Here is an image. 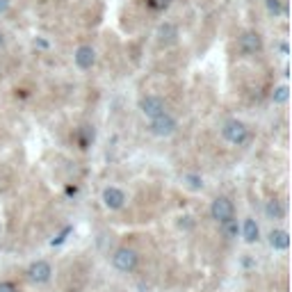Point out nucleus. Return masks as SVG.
Instances as JSON below:
<instances>
[{"label":"nucleus","mask_w":292,"mask_h":292,"mask_svg":"<svg viewBox=\"0 0 292 292\" xmlns=\"http://www.w3.org/2000/svg\"><path fill=\"white\" fill-rule=\"evenodd\" d=\"M222 135H224V139L233 146H242L249 142V128H247V124L240 119H228L222 128Z\"/></svg>","instance_id":"obj_1"},{"label":"nucleus","mask_w":292,"mask_h":292,"mask_svg":"<svg viewBox=\"0 0 292 292\" xmlns=\"http://www.w3.org/2000/svg\"><path fill=\"white\" fill-rule=\"evenodd\" d=\"M112 265H114L119 272H124V274H130V272L137 270L139 256H137V251H135V249L121 247V249H116L114 256H112Z\"/></svg>","instance_id":"obj_2"},{"label":"nucleus","mask_w":292,"mask_h":292,"mask_svg":"<svg viewBox=\"0 0 292 292\" xmlns=\"http://www.w3.org/2000/svg\"><path fill=\"white\" fill-rule=\"evenodd\" d=\"M176 128H178V121L174 119L169 112L151 119V126H149V130L155 135V137H172V135L176 133Z\"/></svg>","instance_id":"obj_3"},{"label":"nucleus","mask_w":292,"mask_h":292,"mask_svg":"<svg viewBox=\"0 0 292 292\" xmlns=\"http://www.w3.org/2000/svg\"><path fill=\"white\" fill-rule=\"evenodd\" d=\"M210 217L215 219L219 224H226L228 219L235 217V206H233V201L228 197H217L212 199L210 203Z\"/></svg>","instance_id":"obj_4"},{"label":"nucleus","mask_w":292,"mask_h":292,"mask_svg":"<svg viewBox=\"0 0 292 292\" xmlns=\"http://www.w3.org/2000/svg\"><path fill=\"white\" fill-rule=\"evenodd\" d=\"M237 48H240V53L245 57H254L258 53H262V37L256 30L242 32L240 39H237Z\"/></svg>","instance_id":"obj_5"},{"label":"nucleus","mask_w":292,"mask_h":292,"mask_svg":"<svg viewBox=\"0 0 292 292\" xmlns=\"http://www.w3.org/2000/svg\"><path fill=\"white\" fill-rule=\"evenodd\" d=\"M101 199H103V206L108 208V210H121V208L126 206V192L121 187H116V185H108V187L103 189V194H101Z\"/></svg>","instance_id":"obj_6"},{"label":"nucleus","mask_w":292,"mask_h":292,"mask_svg":"<svg viewBox=\"0 0 292 292\" xmlns=\"http://www.w3.org/2000/svg\"><path fill=\"white\" fill-rule=\"evenodd\" d=\"M139 112H142L144 116H149V119H155V116L164 114L167 112V105H164V101L160 99V96H144V99H139Z\"/></svg>","instance_id":"obj_7"},{"label":"nucleus","mask_w":292,"mask_h":292,"mask_svg":"<svg viewBox=\"0 0 292 292\" xmlns=\"http://www.w3.org/2000/svg\"><path fill=\"white\" fill-rule=\"evenodd\" d=\"M53 276V267L48 260H35L30 267H28V279L32 281V283H48Z\"/></svg>","instance_id":"obj_8"},{"label":"nucleus","mask_w":292,"mask_h":292,"mask_svg":"<svg viewBox=\"0 0 292 292\" xmlns=\"http://www.w3.org/2000/svg\"><path fill=\"white\" fill-rule=\"evenodd\" d=\"M73 62H76V66L80 71H91L96 64V51L91 46H78L76 53H73Z\"/></svg>","instance_id":"obj_9"},{"label":"nucleus","mask_w":292,"mask_h":292,"mask_svg":"<svg viewBox=\"0 0 292 292\" xmlns=\"http://www.w3.org/2000/svg\"><path fill=\"white\" fill-rule=\"evenodd\" d=\"M176 39H178V28L172 21H164L158 28V41L162 46H172V43H176Z\"/></svg>","instance_id":"obj_10"},{"label":"nucleus","mask_w":292,"mask_h":292,"mask_svg":"<svg viewBox=\"0 0 292 292\" xmlns=\"http://www.w3.org/2000/svg\"><path fill=\"white\" fill-rule=\"evenodd\" d=\"M267 237H270V247L276 251H285L290 247V233L283 231V228H274Z\"/></svg>","instance_id":"obj_11"},{"label":"nucleus","mask_w":292,"mask_h":292,"mask_svg":"<svg viewBox=\"0 0 292 292\" xmlns=\"http://www.w3.org/2000/svg\"><path fill=\"white\" fill-rule=\"evenodd\" d=\"M240 233H242V237H245L247 245H254V242L260 240V228H258L256 219H245V224H242Z\"/></svg>","instance_id":"obj_12"},{"label":"nucleus","mask_w":292,"mask_h":292,"mask_svg":"<svg viewBox=\"0 0 292 292\" xmlns=\"http://www.w3.org/2000/svg\"><path fill=\"white\" fill-rule=\"evenodd\" d=\"M265 215H267V219H283L285 217L283 201H279V199H270L267 206H265Z\"/></svg>","instance_id":"obj_13"},{"label":"nucleus","mask_w":292,"mask_h":292,"mask_svg":"<svg viewBox=\"0 0 292 292\" xmlns=\"http://www.w3.org/2000/svg\"><path fill=\"white\" fill-rule=\"evenodd\" d=\"M183 181H185V185H187L189 189H192V192H201V189H203V178L199 176V174H185Z\"/></svg>","instance_id":"obj_14"},{"label":"nucleus","mask_w":292,"mask_h":292,"mask_svg":"<svg viewBox=\"0 0 292 292\" xmlns=\"http://www.w3.org/2000/svg\"><path fill=\"white\" fill-rule=\"evenodd\" d=\"M288 99H290V89H288V85L276 87L274 94H272V101H274L276 105H285V103H288Z\"/></svg>","instance_id":"obj_15"},{"label":"nucleus","mask_w":292,"mask_h":292,"mask_svg":"<svg viewBox=\"0 0 292 292\" xmlns=\"http://www.w3.org/2000/svg\"><path fill=\"white\" fill-rule=\"evenodd\" d=\"M222 226H224V235L231 237V240H233V237L240 235V224H237V219H235V217L228 219V222H226V224H222Z\"/></svg>","instance_id":"obj_16"},{"label":"nucleus","mask_w":292,"mask_h":292,"mask_svg":"<svg viewBox=\"0 0 292 292\" xmlns=\"http://www.w3.org/2000/svg\"><path fill=\"white\" fill-rule=\"evenodd\" d=\"M267 9H270V14H274V16H279L281 12H283V5H281V0H265Z\"/></svg>","instance_id":"obj_17"},{"label":"nucleus","mask_w":292,"mask_h":292,"mask_svg":"<svg viewBox=\"0 0 292 292\" xmlns=\"http://www.w3.org/2000/svg\"><path fill=\"white\" fill-rule=\"evenodd\" d=\"M71 231H73V228H71V226H66V228H64V231H62V233H60V235H57V237H55V240H53V242H51V245H53V247H60V245H62V242H64V240H66V235H69V233H71Z\"/></svg>","instance_id":"obj_18"},{"label":"nucleus","mask_w":292,"mask_h":292,"mask_svg":"<svg viewBox=\"0 0 292 292\" xmlns=\"http://www.w3.org/2000/svg\"><path fill=\"white\" fill-rule=\"evenodd\" d=\"M0 292H18V288L12 281H0Z\"/></svg>","instance_id":"obj_19"},{"label":"nucleus","mask_w":292,"mask_h":292,"mask_svg":"<svg viewBox=\"0 0 292 292\" xmlns=\"http://www.w3.org/2000/svg\"><path fill=\"white\" fill-rule=\"evenodd\" d=\"M9 12V0H0V16Z\"/></svg>","instance_id":"obj_20"},{"label":"nucleus","mask_w":292,"mask_h":292,"mask_svg":"<svg viewBox=\"0 0 292 292\" xmlns=\"http://www.w3.org/2000/svg\"><path fill=\"white\" fill-rule=\"evenodd\" d=\"M172 3H174V0H158V3H155V7H158V9H164V7H169Z\"/></svg>","instance_id":"obj_21"},{"label":"nucleus","mask_w":292,"mask_h":292,"mask_svg":"<svg viewBox=\"0 0 292 292\" xmlns=\"http://www.w3.org/2000/svg\"><path fill=\"white\" fill-rule=\"evenodd\" d=\"M3 46H5V32L0 30V48H3Z\"/></svg>","instance_id":"obj_22"}]
</instances>
